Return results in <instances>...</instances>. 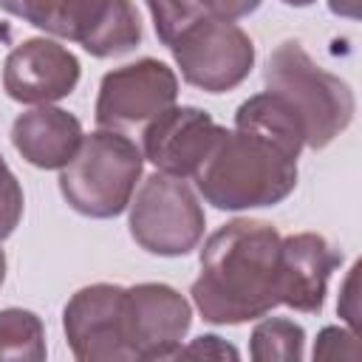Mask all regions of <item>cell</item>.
Returning <instances> with one entry per match:
<instances>
[{"instance_id": "obj_7", "label": "cell", "mask_w": 362, "mask_h": 362, "mask_svg": "<svg viewBox=\"0 0 362 362\" xmlns=\"http://www.w3.org/2000/svg\"><path fill=\"white\" fill-rule=\"evenodd\" d=\"M170 51L184 82L206 93H226L238 88L255 68L252 37L232 20H221L215 14H204L187 25Z\"/></svg>"}, {"instance_id": "obj_12", "label": "cell", "mask_w": 362, "mask_h": 362, "mask_svg": "<svg viewBox=\"0 0 362 362\" xmlns=\"http://www.w3.org/2000/svg\"><path fill=\"white\" fill-rule=\"evenodd\" d=\"M133 359H170L181 348L189 325V300L167 283H136L127 288Z\"/></svg>"}, {"instance_id": "obj_22", "label": "cell", "mask_w": 362, "mask_h": 362, "mask_svg": "<svg viewBox=\"0 0 362 362\" xmlns=\"http://www.w3.org/2000/svg\"><path fill=\"white\" fill-rule=\"evenodd\" d=\"M356 277H359V263L351 266L345 283H342V294H339V303H337V311L339 317H345V322L351 325V331H356V322H359V300H356Z\"/></svg>"}, {"instance_id": "obj_21", "label": "cell", "mask_w": 362, "mask_h": 362, "mask_svg": "<svg viewBox=\"0 0 362 362\" xmlns=\"http://www.w3.org/2000/svg\"><path fill=\"white\" fill-rule=\"evenodd\" d=\"M175 356L181 359H195V356H204V359H238L240 354H238V348L235 345H229L226 339H221V337H215V334H204V337H198V339H192L189 345H181L178 351H175Z\"/></svg>"}, {"instance_id": "obj_5", "label": "cell", "mask_w": 362, "mask_h": 362, "mask_svg": "<svg viewBox=\"0 0 362 362\" xmlns=\"http://www.w3.org/2000/svg\"><path fill=\"white\" fill-rule=\"evenodd\" d=\"M17 17L99 59L141 45V17L133 0H23Z\"/></svg>"}, {"instance_id": "obj_19", "label": "cell", "mask_w": 362, "mask_h": 362, "mask_svg": "<svg viewBox=\"0 0 362 362\" xmlns=\"http://www.w3.org/2000/svg\"><path fill=\"white\" fill-rule=\"evenodd\" d=\"M23 206H25L23 187L0 153V243L17 229V223L23 218Z\"/></svg>"}, {"instance_id": "obj_13", "label": "cell", "mask_w": 362, "mask_h": 362, "mask_svg": "<svg viewBox=\"0 0 362 362\" xmlns=\"http://www.w3.org/2000/svg\"><path fill=\"white\" fill-rule=\"evenodd\" d=\"M342 266V252L317 232L280 238L277 255V297L303 314H320L328 291V277Z\"/></svg>"}, {"instance_id": "obj_27", "label": "cell", "mask_w": 362, "mask_h": 362, "mask_svg": "<svg viewBox=\"0 0 362 362\" xmlns=\"http://www.w3.org/2000/svg\"><path fill=\"white\" fill-rule=\"evenodd\" d=\"M3 280H6V252L0 249V286H3Z\"/></svg>"}, {"instance_id": "obj_25", "label": "cell", "mask_w": 362, "mask_h": 362, "mask_svg": "<svg viewBox=\"0 0 362 362\" xmlns=\"http://www.w3.org/2000/svg\"><path fill=\"white\" fill-rule=\"evenodd\" d=\"M20 3H23V0H0V8L17 17V14H20Z\"/></svg>"}, {"instance_id": "obj_26", "label": "cell", "mask_w": 362, "mask_h": 362, "mask_svg": "<svg viewBox=\"0 0 362 362\" xmlns=\"http://www.w3.org/2000/svg\"><path fill=\"white\" fill-rule=\"evenodd\" d=\"M280 3L294 6V8H305V6H311V3H317V0H280Z\"/></svg>"}, {"instance_id": "obj_20", "label": "cell", "mask_w": 362, "mask_h": 362, "mask_svg": "<svg viewBox=\"0 0 362 362\" xmlns=\"http://www.w3.org/2000/svg\"><path fill=\"white\" fill-rule=\"evenodd\" d=\"M314 359H359L356 331H351V328H339V325H328V328H322V331L317 334Z\"/></svg>"}, {"instance_id": "obj_18", "label": "cell", "mask_w": 362, "mask_h": 362, "mask_svg": "<svg viewBox=\"0 0 362 362\" xmlns=\"http://www.w3.org/2000/svg\"><path fill=\"white\" fill-rule=\"evenodd\" d=\"M147 8H150V17H153V28H156V37L161 40V45H173L175 37L192 25L198 17L209 14L198 0H144Z\"/></svg>"}, {"instance_id": "obj_17", "label": "cell", "mask_w": 362, "mask_h": 362, "mask_svg": "<svg viewBox=\"0 0 362 362\" xmlns=\"http://www.w3.org/2000/svg\"><path fill=\"white\" fill-rule=\"evenodd\" d=\"M249 356L255 362H300L305 356V331L286 317H260L249 337Z\"/></svg>"}, {"instance_id": "obj_11", "label": "cell", "mask_w": 362, "mask_h": 362, "mask_svg": "<svg viewBox=\"0 0 362 362\" xmlns=\"http://www.w3.org/2000/svg\"><path fill=\"white\" fill-rule=\"evenodd\" d=\"M79 59L51 37H31L14 45L3 65V90L20 105H51L79 85Z\"/></svg>"}, {"instance_id": "obj_4", "label": "cell", "mask_w": 362, "mask_h": 362, "mask_svg": "<svg viewBox=\"0 0 362 362\" xmlns=\"http://www.w3.org/2000/svg\"><path fill=\"white\" fill-rule=\"evenodd\" d=\"M144 156L133 139L99 127L82 136L76 156L59 170V192L85 218H116L141 181Z\"/></svg>"}, {"instance_id": "obj_2", "label": "cell", "mask_w": 362, "mask_h": 362, "mask_svg": "<svg viewBox=\"0 0 362 362\" xmlns=\"http://www.w3.org/2000/svg\"><path fill=\"white\" fill-rule=\"evenodd\" d=\"M192 178L204 201L215 209H260L274 206L294 192L297 158L255 133L223 130L221 141Z\"/></svg>"}, {"instance_id": "obj_14", "label": "cell", "mask_w": 362, "mask_h": 362, "mask_svg": "<svg viewBox=\"0 0 362 362\" xmlns=\"http://www.w3.org/2000/svg\"><path fill=\"white\" fill-rule=\"evenodd\" d=\"M82 122L54 105H37L11 124L14 150L37 170H62L82 144Z\"/></svg>"}, {"instance_id": "obj_3", "label": "cell", "mask_w": 362, "mask_h": 362, "mask_svg": "<svg viewBox=\"0 0 362 362\" xmlns=\"http://www.w3.org/2000/svg\"><path fill=\"white\" fill-rule=\"evenodd\" d=\"M266 90L280 93L305 130V147L322 150L348 130L356 113L354 90L337 74L320 68L297 40H283L263 68Z\"/></svg>"}, {"instance_id": "obj_8", "label": "cell", "mask_w": 362, "mask_h": 362, "mask_svg": "<svg viewBox=\"0 0 362 362\" xmlns=\"http://www.w3.org/2000/svg\"><path fill=\"white\" fill-rule=\"evenodd\" d=\"M71 354L79 362H130V308L127 288L93 283L79 288L62 311Z\"/></svg>"}, {"instance_id": "obj_15", "label": "cell", "mask_w": 362, "mask_h": 362, "mask_svg": "<svg viewBox=\"0 0 362 362\" xmlns=\"http://www.w3.org/2000/svg\"><path fill=\"white\" fill-rule=\"evenodd\" d=\"M235 130L255 133L277 144L294 158H300L305 147V130H303L300 113L274 90H263L240 102L235 110Z\"/></svg>"}, {"instance_id": "obj_10", "label": "cell", "mask_w": 362, "mask_h": 362, "mask_svg": "<svg viewBox=\"0 0 362 362\" xmlns=\"http://www.w3.org/2000/svg\"><path fill=\"white\" fill-rule=\"evenodd\" d=\"M226 127L206 110L192 105H173L141 130V156L167 175L192 178L206 156L215 150Z\"/></svg>"}, {"instance_id": "obj_1", "label": "cell", "mask_w": 362, "mask_h": 362, "mask_svg": "<svg viewBox=\"0 0 362 362\" xmlns=\"http://www.w3.org/2000/svg\"><path fill=\"white\" fill-rule=\"evenodd\" d=\"M280 232L269 221L235 218L215 229L201 249L192 303L212 325H243L272 314L277 297Z\"/></svg>"}, {"instance_id": "obj_9", "label": "cell", "mask_w": 362, "mask_h": 362, "mask_svg": "<svg viewBox=\"0 0 362 362\" xmlns=\"http://www.w3.org/2000/svg\"><path fill=\"white\" fill-rule=\"evenodd\" d=\"M175 99V71L161 59L144 57L122 68H113L102 76L93 116L99 127L124 133L130 127H144L150 119L173 107Z\"/></svg>"}, {"instance_id": "obj_24", "label": "cell", "mask_w": 362, "mask_h": 362, "mask_svg": "<svg viewBox=\"0 0 362 362\" xmlns=\"http://www.w3.org/2000/svg\"><path fill=\"white\" fill-rule=\"evenodd\" d=\"M359 3H362V0H328V8H331L337 17L359 20Z\"/></svg>"}, {"instance_id": "obj_16", "label": "cell", "mask_w": 362, "mask_h": 362, "mask_svg": "<svg viewBox=\"0 0 362 362\" xmlns=\"http://www.w3.org/2000/svg\"><path fill=\"white\" fill-rule=\"evenodd\" d=\"M45 328L28 308H0V362H42Z\"/></svg>"}, {"instance_id": "obj_23", "label": "cell", "mask_w": 362, "mask_h": 362, "mask_svg": "<svg viewBox=\"0 0 362 362\" xmlns=\"http://www.w3.org/2000/svg\"><path fill=\"white\" fill-rule=\"evenodd\" d=\"M209 14L221 17V20H240V17H249L252 11H257L260 0H198Z\"/></svg>"}, {"instance_id": "obj_6", "label": "cell", "mask_w": 362, "mask_h": 362, "mask_svg": "<svg viewBox=\"0 0 362 362\" xmlns=\"http://www.w3.org/2000/svg\"><path fill=\"white\" fill-rule=\"evenodd\" d=\"M133 195L136 198L127 204V229L144 252L158 257H181L201 243L206 215L184 178L156 170Z\"/></svg>"}]
</instances>
